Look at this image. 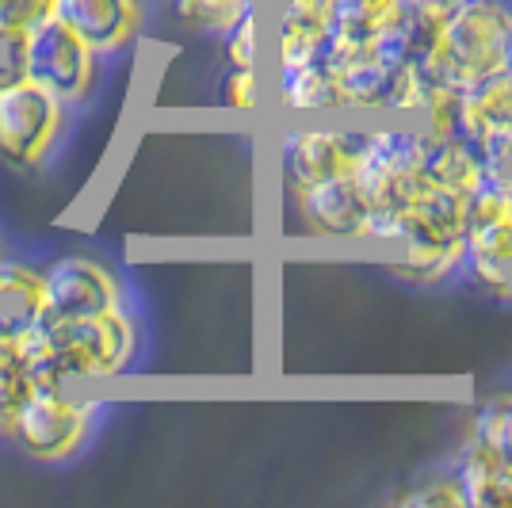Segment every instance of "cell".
<instances>
[{
    "label": "cell",
    "mask_w": 512,
    "mask_h": 508,
    "mask_svg": "<svg viewBox=\"0 0 512 508\" xmlns=\"http://www.w3.org/2000/svg\"><path fill=\"white\" fill-rule=\"evenodd\" d=\"M20 69L27 81L54 92L62 104L81 107L96 96L104 77V58L58 16L35 27L20 46Z\"/></svg>",
    "instance_id": "obj_5"
},
{
    "label": "cell",
    "mask_w": 512,
    "mask_h": 508,
    "mask_svg": "<svg viewBox=\"0 0 512 508\" xmlns=\"http://www.w3.org/2000/svg\"><path fill=\"white\" fill-rule=\"evenodd\" d=\"M276 100L283 111L302 115V119L344 115L341 92H337V81H333L325 58L310 65H295V69H276Z\"/></svg>",
    "instance_id": "obj_14"
},
{
    "label": "cell",
    "mask_w": 512,
    "mask_h": 508,
    "mask_svg": "<svg viewBox=\"0 0 512 508\" xmlns=\"http://www.w3.org/2000/svg\"><path fill=\"white\" fill-rule=\"evenodd\" d=\"M459 138L497 172L512 169V69L463 92Z\"/></svg>",
    "instance_id": "obj_10"
},
{
    "label": "cell",
    "mask_w": 512,
    "mask_h": 508,
    "mask_svg": "<svg viewBox=\"0 0 512 508\" xmlns=\"http://www.w3.org/2000/svg\"><path fill=\"white\" fill-rule=\"evenodd\" d=\"M467 428L478 440H486L501 459L512 463V386L493 390L490 398L470 413Z\"/></svg>",
    "instance_id": "obj_19"
},
{
    "label": "cell",
    "mask_w": 512,
    "mask_h": 508,
    "mask_svg": "<svg viewBox=\"0 0 512 508\" xmlns=\"http://www.w3.org/2000/svg\"><path fill=\"white\" fill-rule=\"evenodd\" d=\"M134 306L130 283L96 256H62L43 268V318L73 321Z\"/></svg>",
    "instance_id": "obj_8"
},
{
    "label": "cell",
    "mask_w": 512,
    "mask_h": 508,
    "mask_svg": "<svg viewBox=\"0 0 512 508\" xmlns=\"http://www.w3.org/2000/svg\"><path fill=\"white\" fill-rule=\"evenodd\" d=\"M222 104L237 115L256 111L260 107V69H230L222 81Z\"/></svg>",
    "instance_id": "obj_22"
},
{
    "label": "cell",
    "mask_w": 512,
    "mask_h": 508,
    "mask_svg": "<svg viewBox=\"0 0 512 508\" xmlns=\"http://www.w3.org/2000/svg\"><path fill=\"white\" fill-rule=\"evenodd\" d=\"M58 20L69 23L107 62L142 39L150 23V0H58Z\"/></svg>",
    "instance_id": "obj_11"
},
{
    "label": "cell",
    "mask_w": 512,
    "mask_h": 508,
    "mask_svg": "<svg viewBox=\"0 0 512 508\" xmlns=\"http://www.w3.org/2000/svg\"><path fill=\"white\" fill-rule=\"evenodd\" d=\"M218 39H222L226 69H260L264 62V8H253L249 16H241Z\"/></svg>",
    "instance_id": "obj_21"
},
{
    "label": "cell",
    "mask_w": 512,
    "mask_h": 508,
    "mask_svg": "<svg viewBox=\"0 0 512 508\" xmlns=\"http://www.w3.org/2000/svg\"><path fill=\"white\" fill-rule=\"evenodd\" d=\"M58 16V0H0V54H20L23 39Z\"/></svg>",
    "instance_id": "obj_20"
},
{
    "label": "cell",
    "mask_w": 512,
    "mask_h": 508,
    "mask_svg": "<svg viewBox=\"0 0 512 508\" xmlns=\"http://www.w3.org/2000/svg\"><path fill=\"white\" fill-rule=\"evenodd\" d=\"M100 417H104V402L65 394L62 386H39L31 402L20 409L8 440H16V447L35 463L58 466L85 451L100 428Z\"/></svg>",
    "instance_id": "obj_4"
},
{
    "label": "cell",
    "mask_w": 512,
    "mask_h": 508,
    "mask_svg": "<svg viewBox=\"0 0 512 508\" xmlns=\"http://www.w3.org/2000/svg\"><path fill=\"white\" fill-rule=\"evenodd\" d=\"M428 169L440 184H448L451 191L474 199L478 191L490 184L493 169L482 153L463 142V138H428Z\"/></svg>",
    "instance_id": "obj_15"
},
{
    "label": "cell",
    "mask_w": 512,
    "mask_h": 508,
    "mask_svg": "<svg viewBox=\"0 0 512 508\" xmlns=\"http://www.w3.org/2000/svg\"><path fill=\"white\" fill-rule=\"evenodd\" d=\"M287 211L295 218L299 233L314 241H337V245H367L371 233V203L360 176H341V180H321L310 188L283 191Z\"/></svg>",
    "instance_id": "obj_9"
},
{
    "label": "cell",
    "mask_w": 512,
    "mask_h": 508,
    "mask_svg": "<svg viewBox=\"0 0 512 508\" xmlns=\"http://www.w3.org/2000/svg\"><path fill=\"white\" fill-rule=\"evenodd\" d=\"M27 356L39 386H65L73 379H119L146 360V321L138 306L73 321L27 325Z\"/></svg>",
    "instance_id": "obj_1"
},
{
    "label": "cell",
    "mask_w": 512,
    "mask_h": 508,
    "mask_svg": "<svg viewBox=\"0 0 512 508\" xmlns=\"http://www.w3.org/2000/svg\"><path fill=\"white\" fill-rule=\"evenodd\" d=\"M448 463L467 489L470 508H512V463L501 459L486 440H478L470 428H463Z\"/></svg>",
    "instance_id": "obj_12"
},
{
    "label": "cell",
    "mask_w": 512,
    "mask_h": 508,
    "mask_svg": "<svg viewBox=\"0 0 512 508\" xmlns=\"http://www.w3.org/2000/svg\"><path fill=\"white\" fill-rule=\"evenodd\" d=\"M16 77H23L20 69V54H0V88L12 85Z\"/></svg>",
    "instance_id": "obj_23"
},
{
    "label": "cell",
    "mask_w": 512,
    "mask_h": 508,
    "mask_svg": "<svg viewBox=\"0 0 512 508\" xmlns=\"http://www.w3.org/2000/svg\"><path fill=\"white\" fill-rule=\"evenodd\" d=\"M363 146H367V119L341 123V115L325 123H295L279 134L276 165L279 188L295 191L321 180L360 176Z\"/></svg>",
    "instance_id": "obj_3"
},
{
    "label": "cell",
    "mask_w": 512,
    "mask_h": 508,
    "mask_svg": "<svg viewBox=\"0 0 512 508\" xmlns=\"http://www.w3.org/2000/svg\"><path fill=\"white\" fill-rule=\"evenodd\" d=\"M409 58L425 65L432 81H444L459 92L509 73L512 0H455V8Z\"/></svg>",
    "instance_id": "obj_2"
},
{
    "label": "cell",
    "mask_w": 512,
    "mask_h": 508,
    "mask_svg": "<svg viewBox=\"0 0 512 508\" xmlns=\"http://www.w3.org/2000/svg\"><path fill=\"white\" fill-rule=\"evenodd\" d=\"M0 314L35 321L43 318V272L23 260H0Z\"/></svg>",
    "instance_id": "obj_17"
},
{
    "label": "cell",
    "mask_w": 512,
    "mask_h": 508,
    "mask_svg": "<svg viewBox=\"0 0 512 508\" xmlns=\"http://www.w3.org/2000/svg\"><path fill=\"white\" fill-rule=\"evenodd\" d=\"M69 127V104L43 85L16 77L0 88V161L12 169H39Z\"/></svg>",
    "instance_id": "obj_6"
},
{
    "label": "cell",
    "mask_w": 512,
    "mask_h": 508,
    "mask_svg": "<svg viewBox=\"0 0 512 508\" xmlns=\"http://www.w3.org/2000/svg\"><path fill=\"white\" fill-rule=\"evenodd\" d=\"M180 27L199 35H226L241 16L260 8V0H169Z\"/></svg>",
    "instance_id": "obj_18"
},
{
    "label": "cell",
    "mask_w": 512,
    "mask_h": 508,
    "mask_svg": "<svg viewBox=\"0 0 512 508\" xmlns=\"http://www.w3.org/2000/svg\"><path fill=\"white\" fill-rule=\"evenodd\" d=\"M27 321L0 314V436H12L20 409L39 390V375L27 356Z\"/></svg>",
    "instance_id": "obj_13"
},
{
    "label": "cell",
    "mask_w": 512,
    "mask_h": 508,
    "mask_svg": "<svg viewBox=\"0 0 512 508\" xmlns=\"http://www.w3.org/2000/svg\"><path fill=\"white\" fill-rule=\"evenodd\" d=\"M390 505L398 508H470L467 489L459 482L455 466L451 463H436L413 474L406 486L390 493Z\"/></svg>",
    "instance_id": "obj_16"
},
{
    "label": "cell",
    "mask_w": 512,
    "mask_h": 508,
    "mask_svg": "<svg viewBox=\"0 0 512 508\" xmlns=\"http://www.w3.org/2000/svg\"><path fill=\"white\" fill-rule=\"evenodd\" d=\"M482 295L512 298V169L493 172L467 218V276Z\"/></svg>",
    "instance_id": "obj_7"
}]
</instances>
